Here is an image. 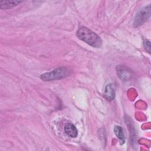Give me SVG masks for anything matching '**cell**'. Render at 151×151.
<instances>
[{
    "label": "cell",
    "instance_id": "cell-1",
    "mask_svg": "<svg viewBox=\"0 0 151 151\" xmlns=\"http://www.w3.org/2000/svg\"><path fill=\"white\" fill-rule=\"evenodd\" d=\"M77 37L88 45L95 48H100L102 45V40L95 32L87 27H82L77 31Z\"/></svg>",
    "mask_w": 151,
    "mask_h": 151
},
{
    "label": "cell",
    "instance_id": "cell-2",
    "mask_svg": "<svg viewBox=\"0 0 151 151\" xmlns=\"http://www.w3.org/2000/svg\"><path fill=\"white\" fill-rule=\"evenodd\" d=\"M71 71V70L67 67H59L50 72L42 74L40 76V78L45 81L59 80L68 76Z\"/></svg>",
    "mask_w": 151,
    "mask_h": 151
},
{
    "label": "cell",
    "instance_id": "cell-3",
    "mask_svg": "<svg viewBox=\"0 0 151 151\" xmlns=\"http://www.w3.org/2000/svg\"><path fill=\"white\" fill-rule=\"evenodd\" d=\"M150 16V8L149 5L141 9L137 14L134 19V25L137 27L146 22Z\"/></svg>",
    "mask_w": 151,
    "mask_h": 151
},
{
    "label": "cell",
    "instance_id": "cell-4",
    "mask_svg": "<svg viewBox=\"0 0 151 151\" xmlns=\"http://www.w3.org/2000/svg\"><path fill=\"white\" fill-rule=\"evenodd\" d=\"M115 96V87L114 84H108L104 93V97L105 99L109 101H111L114 99Z\"/></svg>",
    "mask_w": 151,
    "mask_h": 151
},
{
    "label": "cell",
    "instance_id": "cell-5",
    "mask_svg": "<svg viewBox=\"0 0 151 151\" xmlns=\"http://www.w3.org/2000/svg\"><path fill=\"white\" fill-rule=\"evenodd\" d=\"M65 133L71 137H76L77 136L78 131L76 126L72 123H67L64 127Z\"/></svg>",
    "mask_w": 151,
    "mask_h": 151
},
{
    "label": "cell",
    "instance_id": "cell-6",
    "mask_svg": "<svg viewBox=\"0 0 151 151\" xmlns=\"http://www.w3.org/2000/svg\"><path fill=\"white\" fill-rule=\"evenodd\" d=\"M22 2L21 1H1L0 8L2 9H9L19 5Z\"/></svg>",
    "mask_w": 151,
    "mask_h": 151
},
{
    "label": "cell",
    "instance_id": "cell-7",
    "mask_svg": "<svg viewBox=\"0 0 151 151\" xmlns=\"http://www.w3.org/2000/svg\"><path fill=\"white\" fill-rule=\"evenodd\" d=\"M117 74L120 78L123 80H129L131 76L130 72L126 68L122 66L117 67Z\"/></svg>",
    "mask_w": 151,
    "mask_h": 151
},
{
    "label": "cell",
    "instance_id": "cell-8",
    "mask_svg": "<svg viewBox=\"0 0 151 151\" xmlns=\"http://www.w3.org/2000/svg\"><path fill=\"white\" fill-rule=\"evenodd\" d=\"M114 131L116 136L119 139L120 144H123L125 142V137L123 132V129H122V127L119 126H115L114 128Z\"/></svg>",
    "mask_w": 151,
    "mask_h": 151
},
{
    "label": "cell",
    "instance_id": "cell-9",
    "mask_svg": "<svg viewBox=\"0 0 151 151\" xmlns=\"http://www.w3.org/2000/svg\"><path fill=\"white\" fill-rule=\"evenodd\" d=\"M143 44H144V47H145V49L149 52H150V41L147 40H145L143 42Z\"/></svg>",
    "mask_w": 151,
    "mask_h": 151
}]
</instances>
